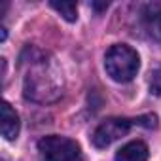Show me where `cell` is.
Instances as JSON below:
<instances>
[{"instance_id":"1","label":"cell","mask_w":161,"mask_h":161,"mask_svg":"<svg viewBox=\"0 0 161 161\" xmlns=\"http://www.w3.org/2000/svg\"><path fill=\"white\" fill-rule=\"evenodd\" d=\"M21 64L25 66L23 95L29 101L53 103L63 95V74L47 53L29 46L21 55Z\"/></svg>"},{"instance_id":"2","label":"cell","mask_w":161,"mask_h":161,"mask_svg":"<svg viewBox=\"0 0 161 161\" xmlns=\"http://www.w3.org/2000/svg\"><path fill=\"white\" fill-rule=\"evenodd\" d=\"M138 66H140L138 53L127 44H116L106 51L104 68L114 82L119 84L131 82L138 72Z\"/></svg>"},{"instance_id":"3","label":"cell","mask_w":161,"mask_h":161,"mask_svg":"<svg viewBox=\"0 0 161 161\" xmlns=\"http://www.w3.org/2000/svg\"><path fill=\"white\" fill-rule=\"evenodd\" d=\"M38 152L42 161H86L80 144L72 138L49 135L38 140Z\"/></svg>"},{"instance_id":"4","label":"cell","mask_w":161,"mask_h":161,"mask_svg":"<svg viewBox=\"0 0 161 161\" xmlns=\"http://www.w3.org/2000/svg\"><path fill=\"white\" fill-rule=\"evenodd\" d=\"M133 119H127V118H108L104 119L93 133V144L97 148H106L110 146L112 142H116L118 138L125 136L131 129Z\"/></svg>"},{"instance_id":"5","label":"cell","mask_w":161,"mask_h":161,"mask_svg":"<svg viewBox=\"0 0 161 161\" xmlns=\"http://www.w3.org/2000/svg\"><path fill=\"white\" fill-rule=\"evenodd\" d=\"M140 23L148 36L161 42V2H150L140 10Z\"/></svg>"},{"instance_id":"6","label":"cell","mask_w":161,"mask_h":161,"mask_svg":"<svg viewBox=\"0 0 161 161\" xmlns=\"http://www.w3.org/2000/svg\"><path fill=\"white\" fill-rule=\"evenodd\" d=\"M148 146L142 140H131L116 153V161H148Z\"/></svg>"},{"instance_id":"7","label":"cell","mask_w":161,"mask_h":161,"mask_svg":"<svg viewBox=\"0 0 161 161\" xmlns=\"http://www.w3.org/2000/svg\"><path fill=\"white\" fill-rule=\"evenodd\" d=\"M19 125L17 112L8 103H2V136L6 140H15L19 135Z\"/></svg>"},{"instance_id":"8","label":"cell","mask_w":161,"mask_h":161,"mask_svg":"<svg viewBox=\"0 0 161 161\" xmlns=\"http://www.w3.org/2000/svg\"><path fill=\"white\" fill-rule=\"evenodd\" d=\"M49 6L55 12H59L63 19H66L68 23H74L78 19V6L74 2H49Z\"/></svg>"},{"instance_id":"9","label":"cell","mask_w":161,"mask_h":161,"mask_svg":"<svg viewBox=\"0 0 161 161\" xmlns=\"http://www.w3.org/2000/svg\"><path fill=\"white\" fill-rule=\"evenodd\" d=\"M150 91L155 97H161V66H157L150 76Z\"/></svg>"},{"instance_id":"10","label":"cell","mask_w":161,"mask_h":161,"mask_svg":"<svg viewBox=\"0 0 161 161\" xmlns=\"http://www.w3.org/2000/svg\"><path fill=\"white\" fill-rule=\"evenodd\" d=\"M91 6H93L95 10H99V12H101V10H106V8H108V4H97V2H93Z\"/></svg>"}]
</instances>
